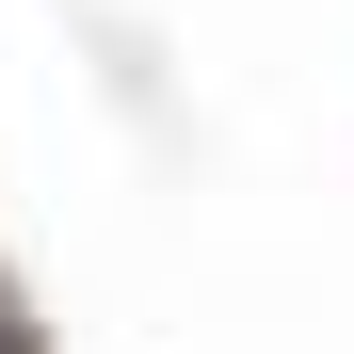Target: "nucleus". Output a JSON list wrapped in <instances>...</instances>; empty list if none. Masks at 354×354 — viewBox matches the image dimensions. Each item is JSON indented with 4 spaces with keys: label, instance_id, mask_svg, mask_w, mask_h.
I'll return each instance as SVG.
<instances>
[]
</instances>
